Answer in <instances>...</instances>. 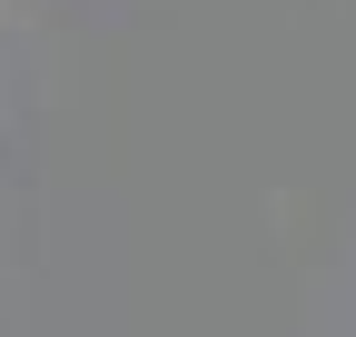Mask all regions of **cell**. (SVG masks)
I'll use <instances>...</instances> for the list:
<instances>
[]
</instances>
